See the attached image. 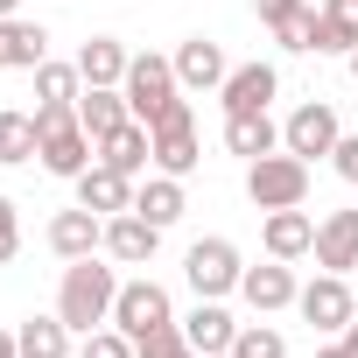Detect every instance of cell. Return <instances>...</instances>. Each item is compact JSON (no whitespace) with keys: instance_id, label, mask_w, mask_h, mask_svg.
Listing matches in <instances>:
<instances>
[{"instance_id":"6da1fadb","label":"cell","mask_w":358,"mask_h":358,"mask_svg":"<svg viewBox=\"0 0 358 358\" xmlns=\"http://www.w3.org/2000/svg\"><path fill=\"white\" fill-rule=\"evenodd\" d=\"M113 302H120V267H106L99 253L92 260H64V288H57V316L92 337L99 323H113Z\"/></svg>"},{"instance_id":"7a4b0ae2","label":"cell","mask_w":358,"mask_h":358,"mask_svg":"<svg viewBox=\"0 0 358 358\" xmlns=\"http://www.w3.org/2000/svg\"><path fill=\"white\" fill-rule=\"evenodd\" d=\"M246 197H253L260 211L309 204V162H302V155H288V148H274V155L246 162Z\"/></svg>"},{"instance_id":"3957f363","label":"cell","mask_w":358,"mask_h":358,"mask_svg":"<svg viewBox=\"0 0 358 358\" xmlns=\"http://www.w3.org/2000/svg\"><path fill=\"white\" fill-rule=\"evenodd\" d=\"M239 274H246V260H239V246L232 239H197L190 253H183V281H190V295H204V302H225V295H239Z\"/></svg>"},{"instance_id":"277c9868","label":"cell","mask_w":358,"mask_h":358,"mask_svg":"<svg viewBox=\"0 0 358 358\" xmlns=\"http://www.w3.org/2000/svg\"><path fill=\"white\" fill-rule=\"evenodd\" d=\"M120 92H127L134 120H141V127H155V120H162L176 99H183V85H176V57H155V50H148V57H134Z\"/></svg>"},{"instance_id":"5b68a950","label":"cell","mask_w":358,"mask_h":358,"mask_svg":"<svg viewBox=\"0 0 358 358\" xmlns=\"http://www.w3.org/2000/svg\"><path fill=\"white\" fill-rule=\"evenodd\" d=\"M169 323H176V302H169V288H162L155 274H141V281H120L113 330H127V337L141 344V337H155V330H169Z\"/></svg>"},{"instance_id":"8992f818","label":"cell","mask_w":358,"mask_h":358,"mask_svg":"<svg viewBox=\"0 0 358 358\" xmlns=\"http://www.w3.org/2000/svg\"><path fill=\"white\" fill-rule=\"evenodd\" d=\"M148 134H155V169H162V176H190V169L204 162V148H197V113H190V99H176V106H169V113H162V120H155Z\"/></svg>"},{"instance_id":"52a82bcc","label":"cell","mask_w":358,"mask_h":358,"mask_svg":"<svg viewBox=\"0 0 358 358\" xmlns=\"http://www.w3.org/2000/svg\"><path fill=\"white\" fill-rule=\"evenodd\" d=\"M344 141V120H337V106L330 99H309V106H295L288 120H281V148L288 155H302V162H330V148Z\"/></svg>"},{"instance_id":"ba28073f","label":"cell","mask_w":358,"mask_h":358,"mask_svg":"<svg viewBox=\"0 0 358 358\" xmlns=\"http://www.w3.org/2000/svg\"><path fill=\"white\" fill-rule=\"evenodd\" d=\"M295 309H302V323H309V330L337 337V330L358 316V295H351V281H344V274H323V267H316V281L295 295Z\"/></svg>"},{"instance_id":"9c48e42d","label":"cell","mask_w":358,"mask_h":358,"mask_svg":"<svg viewBox=\"0 0 358 358\" xmlns=\"http://www.w3.org/2000/svg\"><path fill=\"white\" fill-rule=\"evenodd\" d=\"M50 253L57 260H92V253H106V218L99 211H85V204H71V211H57L50 218Z\"/></svg>"},{"instance_id":"30bf717a","label":"cell","mask_w":358,"mask_h":358,"mask_svg":"<svg viewBox=\"0 0 358 358\" xmlns=\"http://www.w3.org/2000/svg\"><path fill=\"white\" fill-rule=\"evenodd\" d=\"M260 246H267V260H302V253H316V218L302 211V204H288V211H267L260 218Z\"/></svg>"},{"instance_id":"8fae6325","label":"cell","mask_w":358,"mask_h":358,"mask_svg":"<svg viewBox=\"0 0 358 358\" xmlns=\"http://www.w3.org/2000/svg\"><path fill=\"white\" fill-rule=\"evenodd\" d=\"M274 92H281V71L274 64H232V78L218 85V99H225V113H267L274 106Z\"/></svg>"},{"instance_id":"7c38bea8","label":"cell","mask_w":358,"mask_h":358,"mask_svg":"<svg viewBox=\"0 0 358 358\" xmlns=\"http://www.w3.org/2000/svg\"><path fill=\"white\" fill-rule=\"evenodd\" d=\"M239 295H246V309L253 316H274V309H295V267L288 260H267V267H246L239 274Z\"/></svg>"},{"instance_id":"4fadbf2b","label":"cell","mask_w":358,"mask_h":358,"mask_svg":"<svg viewBox=\"0 0 358 358\" xmlns=\"http://www.w3.org/2000/svg\"><path fill=\"white\" fill-rule=\"evenodd\" d=\"M232 78V64H225V43H211V36H190L183 50H176V85L183 92H218Z\"/></svg>"},{"instance_id":"5bb4252c","label":"cell","mask_w":358,"mask_h":358,"mask_svg":"<svg viewBox=\"0 0 358 358\" xmlns=\"http://www.w3.org/2000/svg\"><path fill=\"white\" fill-rule=\"evenodd\" d=\"M155 246H162V225H148L141 211L106 218V260H120V267H148V260H155Z\"/></svg>"},{"instance_id":"9a60e30c","label":"cell","mask_w":358,"mask_h":358,"mask_svg":"<svg viewBox=\"0 0 358 358\" xmlns=\"http://www.w3.org/2000/svg\"><path fill=\"white\" fill-rule=\"evenodd\" d=\"M316 267H323V274H351V267H358V211L316 218Z\"/></svg>"},{"instance_id":"2e32d148","label":"cell","mask_w":358,"mask_h":358,"mask_svg":"<svg viewBox=\"0 0 358 358\" xmlns=\"http://www.w3.org/2000/svg\"><path fill=\"white\" fill-rule=\"evenodd\" d=\"M78 204H85V211H99V218H120V211H134V176H120V169L92 162V169L78 176Z\"/></svg>"},{"instance_id":"e0dca14e","label":"cell","mask_w":358,"mask_h":358,"mask_svg":"<svg viewBox=\"0 0 358 358\" xmlns=\"http://www.w3.org/2000/svg\"><path fill=\"white\" fill-rule=\"evenodd\" d=\"M36 64H50V29L8 15L0 22V71H36Z\"/></svg>"},{"instance_id":"ac0fdd59","label":"cell","mask_w":358,"mask_h":358,"mask_svg":"<svg viewBox=\"0 0 358 358\" xmlns=\"http://www.w3.org/2000/svg\"><path fill=\"white\" fill-rule=\"evenodd\" d=\"M134 211H141L148 225H162V232H169L176 218L190 211V197H183V176H162V169H155L148 183H134Z\"/></svg>"},{"instance_id":"d6986e66","label":"cell","mask_w":358,"mask_h":358,"mask_svg":"<svg viewBox=\"0 0 358 358\" xmlns=\"http://www.w3.org/2000/svg\"><path fill=\"white\" fill-rule=\"evenodd\" d=\"M127 120H134V106H127V92H120V85H85V99H78V127H85L92 141L120 134Z\"/></svg>"},{"instance_id":"ffe728a7","label":"cell","mask_w":358,"mask_h":358,"mask_svg":"<svg viewBox=\"0 0 358 358\" xmlns=\"http://www.w3.org/2000/svg\"><path fill=\"white\" fill-rule=\"evenodd\" d=\"M176 323H183V337L197 344V358H204V351H232V337H239L232 309H225V302H204V295H197L190 316H176Z\"/></svg>"},{"instance_id":"44dd1931","label":"cell","mask_w":358,"mask_h":358,"mask_svg":"<svg viewBox=\"0 0 358 358\" xmlns=\"http://www.w3.org/2000/svg\"><path fill=\"white\" fill-rule=\"evenodd\" d=\"M225 148H232L239 162H260V155H274V148H281V127H274V113H225Z\"/></svg>"},{"instance_id":"7402d4cb","label":"cell","mask_w":358,"mask_h":358,"mask_svg":"<svg viewBox=\"0 0 358 358\" xmlns=\"http://www.w3.org/2000/svg\"><path fill=\"white\" fill-rule=\"evenodd\" d=\"M99 162H106V169H120V176H141V169H155V134H148L141 120H127L120 134H106V141H99Z\"/></svg>"},{"instance_id":"603a6c76","label":"cell","mask_w":358,"mask_h":358,"mask_svg":"<svg viewBox=\"0 0 358 358\" xmlns=\"http://www.w3.org/2000/svg\"><path fill=\"white\" fill-rule=\"evenodd\" d=\"M127 64H134V50H127L120 36H92V43L78 50L85 85H127Z\"/></svg>"},{"instance_id":"cb8c5ba5","label":"cell","mask_w":358,"mask_h":358,"mask_svg":"<svg viewBox=\"0 0 358 358\" xmlns=\"http://www.w3.org/2000/svg\"><path fill=\"white\" fill-rule=\"evenodd\" d=\"M71 323L64 316H29L22 330H15V344H22V358H71Z\"/></svg>"},{"instance_id":"d4e9b609","label":"cell","mask_w":358,"mask_h":358,"mask_svg":"<svg viewBox=\"0 0 358 358\" xmlns=\"http://www.w3.org/2000/svg\"><path fill=\"white\" fill-rule=\"evenodd\" d=\"M43 155V127L36 113H0V169H22Z\"/></svg>"},{"instance_id":"484cf974","label":"cell","mask_w":358,"mask_h":358,"mask_svg":"<svg viewBox=\"0 0 358 358\" xmlns=\"http://www.w3.org/2000/svg\"><path fill=\"white\" fill-rule=\"evenodd\" d=\"M78 99H85L78 64H36V106H78Z\"/></svg>"},{"instance_id":"4316f807","label":"cell","mask_w":358,"mask_h":358,"mask_svg":"<svg viewBox=\"0 0 358 358\" xmlns=\"http://www.w3.org/2000/svg\"><path fill=\"white\" fill-rule=\"evenodd\" d=\"M232 358H288V337H281L274 323H239V337H232Z\"/></svg>"},{"instance_id":"83f0119b","label":"cell","mask_w":358,"mask_h":358,"mask_svg":"<svg viewBox=\"0 0 358 358\" xmlns=\"http://www.w3.org/2000/svg\"><path fill=\"white\" fill-rule=\"evenodd\" d=\"M78 358H141V344L127 337V330H113V323H99L85 344H78Z\"/></svg>"},{"instance_id":"f1b7e54d","label":"cell","mask_w":358,"mask_h":358,"mask_svg":"<svg viewBox=\"0 0 358 358\" xmlns=\"http://www.w3.org/2000/svg\"><path fill=\"white\" fill-rule=\"evenodd\" d=\"M141 358H197V344L183 337V323H169V330L141 337Z\"/></svg>"},{"instance_id":"f546056e","label":"cell","mask_w":358,"mask_h":358,"mask_svg":"<svg viewBox=\"0 0 358 358\" xmlns=\"http://www.w3.org/2000/svg\"><path fill=\"white\" fill-rule=\"evenodd\" d=\"M15 253H22V211H15V197H0V267Z\"/></svg>"},{"instance_id":"4dcf8cb0","label":"cell","mask_w":358,"mask_h":358,"mask_svg":"<svg viewBox=\"0 0 358 358\" xmlns=\"http://www.w3.org/2000/svg\"><path fill=\"white\" fill-rule=\"evenodd\" d=\"M323 22H330V29L358 50V0H323Z\"/></svg>"},{"instance_id":"1f68e13d","label":"cell","mask_w":358,"mask_h":358,"mask_svg":"<svg viewBox=\"0 0 358 358\" xmlns=\"http://www.w3.org/2000/svg\"><path fill=\"white\" fill-rule=\"evenodd\" d=\"M302 8H309V0H253V15H260V29H267V36H274L281 22H295Z\"/></svg>"},{"instance_id":"d6a6232c","label":"cell","mask_w":358,"mask_h":358,"mask_svg":"<svg viewBox=\"0 0 358 358\" xmlns=\"http://www.w3.org/2000/svg\"><path fill=\"white\" fill-rule=\"evenodd\" d=\"M330 169H337V176H344V183L358 190V134H344V141L330 148Z\"/></svg>"},{"instance_id":"836d02e7","label":"cell","mask_w":358,"mask_h":358,"mask_svg":"<svg viewBox=\"0 0 358 358\" xmlns=\"http://www.w3.org/2000/svg\"><path fill=\"white\" fill-rule=\"evenodd\" d=\"M337 344H344V351H351V358H358V316H351V323H344V330H337Z\"/></svg>"},{"instance_id":"e575fe53","label":"cell","mask_w":358,"mask_h":358,"mask_svg":"<svg viewBox=\"0 0 358 358\" xmlns=\"http://www.w3.org/2000/svg\"><path fill=\"white\" fill-rule=\"evenodd\" d=\"M0 358H22V344H15V330H0Z\"/></svg>"},{"instance_id":"d590c367","label":"cell","mask_w":358,"mask_h":358,"mask_svg":"<svg viewBox=\"0 0 358 358\" xmlns=\"http://www.w3.org/2000/svg\"><path fill=\"white\" fill-rule=\"evenodd\" d=\"M316 358H351V351H344V344H323V351H316Z\"/></svg>"},{"instance_id":"8d00e7d4","label":"cell","mask_w":358,"mask_h":358,"mask_svg":"<svg viewBox=\"0 0 358 358\" xmlns=\"http://www.w3.org/2000/svg\"><path fill=\"white\" fill-rule=\"evenodd\" d=\"M8 15H22V0H0V22H8Z\"/></svg>"},{"instance_id":"74e56055","label":"cell","mask_w":358,"mask_h":358,"mask_svg":"<svg viewBox=\"0 0 358 358\" xmlns=\"http://www.w3.org/2000/svg\"><path fill=\"white\" fill-rule=\"evenodd\" d=\"M344 64H351V78H358V50H351V57H344Z\"/></svg>"},{"instance_id":"f35d334b","label":"cell","mask_w":358,"mask_h":358,"mask_svg":"<svg viewBox=\"0 0 358 358\" xmlns=\"http://www.w3.org/2000/svg\"><path fill=\"white\" fill-rule=\"evenodd\" d=\"M204 358H232V351H204Z\"/></svg>"}]
</instances>
